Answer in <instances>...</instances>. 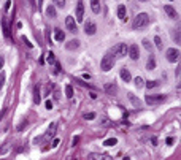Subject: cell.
Returning a JSON list of instances; mask_svg holds the SVG:
<instances>
[{"mask_svg": "<svg viewBox=\"0 0 181 160\" xmlns=\"http://www.w3.org/2000/svg\"><path fill=\"white\" fill-rule=\"evenodd\" d=\"M84 32H86V35H94L97 32V25L94 24L92 21H88L84 24Z\"/></svg>", "mask_w": 181, "mask_h": 160, "instance_id": "30bf717a", "label": "cell"}, {"mask_svg": "<svg viewBox=\"0 0 181 160\" xmlns=\"http://www.w3.org/2000/svg\"><path fill=\"white\" fill-rule=\"evenodd\" d=\"M127 51H129V46L125 45V43H118L116 46H113L111 54L116 57H124L125 54H127Z\"/></svg>", "mask_w": 181, "mask_h": 160, "instance_id": "3957f363", "label": "cell"}, {"mask_svg": "<svg viewBox=\"0 0 181 160\" xmlns=\"http://www.w3.org/2000/svg\"><path fill=\"white\" fill-rule=\"evenodd\" d=\"M149 14L148 13H138L135 16V19H133V22H132V27L133 29H141V27H146L149 25Z\"/></svg>", "mask_w": 181, "mask_h": 160, "instance_id": "6da1fadb", "label": "cell"}, {"mask_svg": "<svg viewBox=\"0 0 181 160\" xmlns=\"http://www.w3.org/2000/svg\"><path fill=\"white\" fill-rule=\"evenodd\" d=\"M65 25H67V29H68V32H72V33H75L78 30L76 22H75V18L73 16H67L65 18Z\"/></svg>", "mask_w": 181, "mask_h": 160, "instance_id": "9c48e42d", "label": "cell"}, {"mask_svg": "<svg viewBox=\"0 0 181 160\" xmlns=\"http://www.w3.org/2000/svg\"><path fill=\"white\" fill-rule=\"evenodd\" d=\"M116 91H118V87H116V84H113V83H110V84H105V92L107 93H116Z\"/></svg>", "mask_w": 181, "mask_h": 160, "instance_id": "e0dca14e", "label": "cell"}, {"mask_svg": "<svg viewBox=\"0 0 181 160\" xmlns=\"http://www.w3.org/2000/svg\"><path fill=\"white\" fill-rule=\"evenodd\" d=\"M27 125V120H22L21 124H19V127H18V130H22V128H24Z\"/></svg>", "mask_w": 181, "mask_h": 160, "instance_id": "d590c367", "label": "cell"}, {"mask_svg": "<svg viewBox=\"0 0 181 160\" xmlns=\"http://www.w3.org/2000/svg\"><path fill=\"white\" fill-rule=\"evenodd\" d=\"M78 141H80V138H78V136H76V138H73V146H75V144H76Z\"/></svg>", "mask_w": 181, "mask_h": 160, "instance_id": "b9f144b4", "label": "cell"}, {"mask_svg": "<svg viewBox=\"0 0 181 160\" xmlns=\"http://www.w3.org/2000/svg\"><path fill=\"white\" fill-rule=\"evenodd\" d=\"M90 8L95 14L100 13V0H90Z\"/></svg>", "mask_w": 181, "mask_h": 160, "instance_id": "9a60e30c", "label": "cell"}, {"mask_svg": "<svg viewBox=\"0 0 181 160\" xmlns=\"http://www.w3.org/2000/svg\"><path fill=\"white\" fill-rule=\"evenodd\" d=\"M84 19V3L83 0H78L76 2V21L81 22Z\"/></svg>", "mask_w": 181, "mask_h": 160, "instance_id": "8992f818", "label": "cell"}, {"mask_svg": "<svg viewBox=\"0 0 181 160\" xmlns=\"http://www.w3.org/2000/svg\"><path fill=\"white\" fill-rule=\"evenodd\" d=\"M138 2H148V0H138Z\"/></svg>", "mask_w": 181, "mask_h": 160, "instance_id": "f6af8a7d", "label": "cell"}, {"mask_svg": "<svg viewBox=\"0 0 181 160\" xmlns=\"http://www.w3.org/2000/svg\"><path fill=\"white\" fill-rule=\"evenodd\" d=\"M21 40H22V41H24V43H26V46H29V48H32V43H30L29 40H27V38H26V37H22V38H21Z\"/></svg>", "mask_w": 181, "mask_h": 160, "instance_id": "e575fe53", "label": "cell"}, {"mask_svg": "<svg viewBox=\"0 0 181 160\" xmlns=\"http://www.w3.org/2000/svg\"><path fill=\"white\" fill-rule=\"evenodd\" d=\"M145 86H146L148 89H154V87H157V86H159V83H157V81H146V83H145Z\"/></svg>", "mask_w": 181, "mask_h": 160, "instance_id": "f1b7e54d", "label": "cell"}, {"mask_svg": "<svg viewBox=\"0 0 181 160\" xmlns=\"http://www.w3.org/2000/svg\"><path fill=\"white\" fill-rule=\"evenodd\" d=\"M53 2H54L56 6H59V8H64L65 6V0H53Z\"/></svg>", "mask_w": 181, "mask_h": 160, "instance_id": "4dcf8cb0", "label": "cell"}, {"mask_svg": "<svg viewBox=\"0 0 181 160\" xmlns=\"http://www.w3.org/2000/svg\"><path fill=\"white\" fill-rule=\"evenodd\" d=\"M10 5H11V2H10V0H8V2L5 3V11H8V10H10Z\"/></svg>", "mask_w": 181, "mask_h": 160, "instance_id": "ab89813d", "label": "cell"}, {"mask_svg": "<svg viewBox=\"0 0 181 160\" xmlns=\"http://www.w3.org/2000/svg\"><path fill=\"white\" fill-rule=\"evenodd\" d=\"M2 27H3V35H5L6 38H10V29H8V25H6V21H5V19L2 21Z\"/></svg>", "mask_w": 181, "mask_h": 160, "instance_id": "d4e9b609", "label": "cell"}, {"mask_svg": "<svg viewBox=\"0 0 181 160\" xmlns=\"http://www.w3.org/2000/svg\"><path fill=\"white\" fill-rule=\"evenodd\" d=\"M3 65H5V59H3L2 56H0V72L3 70Z\"/></svg>", "mask_w": 181, "mask_h": 160, "instance_id": "8d00e7d4", "label": "cell"}, {"mask_svg": "<svg viewBox=\"0 0 181 160\" xmlns=\"http://www.w3.org/2000/svg\"><path fill=\"white\" fill-rule=\"evenodd\" d=\"M5 114H6V108H3V110L0 111V120L3 119V116H5Z\"/></svg>", "mask_w": 181, "mask_h": 160, "instance_id": "f35d334b", "label": "cell"}, {"mask_svg": "<svg viewBox=\"0 0 181 160\" xmlns=\"http://www.w3.org/2000/svg\"><path fill=\"white\" fill-rule=\"evenodd\" d=\"M3 84H5V72H0V91H2Z\"/></svg>", "mask_w": 181, "mask_h": 160, "instance_id": "1f68e13d", "label": "cell"}, {"mask_svg": "<svg viewBox=\"0 0 181 160\" xmlns=\"http://www.w3.org/2000/svg\"><path fill=\"white\" fill-rule=\"evenodd\" d=\"M116 143H118L116 138H108V139H105V141H103V146H115Z\"/></svg>", "mask_w": 181, "mask_h": 160, "instance_id": "4316f807", "label": "cell"}, {"mask_svg": "<svg viewBox=\"0 0 181 160\" xmlns=\"http://www.w3.org/2000/svg\"><path fill=\"white\" fill-rule=\"evenodd\" d=\"M127 54L130 56V59H132V60H138V59H140V49H138V45H132V46H129Z\"/></svg>", "mask_w": 181, "mask_h": 160, "instance_id": "ba28073f", "label": "cell"}, {"mask_svg": "<svg viewBox=\"0 0 181 160\" xmlns=\"http://www.w3.org/2000/svg\"><path fill=\"white\" fill-rule=\"evenodd\" d=\"M141 43H143V48H145V49H146V51H149V52H151V48H152V45H151V41H149V40H146V38H145V40H143V41H141Z\"/></svg>", "mask_w": 181, "mask_h": 160, "instance_id": "83f0119b", "label": "cell"}, {"mask_svg": "<svg viewBox=\"0 0 181 160\" xmlns=\"http://www.w3.org/2000/svg\"><path fill=\"white\" fill-rule=\"evenodd\" d=\"M154 68H156V59L151 56L146 62V70H154Z\"/></svg>", "mask_w": 181, "mask_h": 160, "instance_id": "d6986e66", "label": "cell"}, {"mask_svg": "<svg viewBox=\"0 0 181 160\" xmlns=\"http://www.w3.org/2000/svg\"><path fill=\"white\" fill-rule=\"evenodd\" d=\"M88 160H113L111 155L108 154H99V152H90L88 155Z\"/></svg>", "mask_w": 181, "mask_h": 160, "instance_id": "52a82bcc", "label": "cell"}, {"mask_svg": "<svg viewBox=\"0 0 181 160\" xmlns=\"http://www.w3.org/2000/svg\"><path fill=\"white\" fill-rule=\"evenodd\" d=\"M33 101H35L37 105L41 101V97H40V89H38V87H35V91H33Z\"/></svg>", "mask_w": 181, "mask_h": 160, "instance_id": "7402d4cb", "label": "cell"}, {"mask_svg": "<svg viewBox=\"0 0 181 160\" xmlns=\"http://www.w3.org/2000/svg\"><path fill=\"white\" fill-rule=\"evenodd\" d=\"M154 43H156V48L159 51L164 49V45H162V40H160V37H154Z\"/></svg>", "mask_w": 181, "mask_h": 160, "instance_id": "484cf974", "label": "cell"}, {"mask_svg": "<svg viewBox=\"0 0 181 160\" xmlns=\"http://www.w3.org/2000/svg\"><path fill=\"white\" fill-rule=\"evenodd\" d=\"M54 133H56V124H51L49 125V128H48V132H46V138H53L54 136Z\"/></svg>", "mask_w": 181, "mask_h": 160, "instance_id": "ac0fdd59", "label": "cell"}, {"mask_svg": "<svg viewBox=\"0 0 181 160\" xmlns=\"http://www.w3.org/2000/svg\"><path fill=\"white\" fill-rule=\"evenodd\" d=\"M145 101L148 105H160L165 101V95H162V93H159V95H146Z\"/></svg>", "mask_w": 181, "mask_h": 160, "instance_id": "277c9868", "label": "cell"}, {"mask_svg": "<svg viewBox=\"0 0 181 160\" xmlns=\"http://www.w3.org/2000/svg\"><path fill=\"white\" fill-rule=\"evenodd\" d=\"M125 16H127V10H125V6L124 5H119V6H118V18L124 21Z\"/></svg>", "mask_w": 181, "mask_h": 160, "instance_id": "2e32d148", "label": "cell"}, {"mask_svg": "<svg viewBox=\"0 0 181 160\" xmlns=\"http://www.w3.org/2000/svg\"><path fill=\"white\" fill-rule=\"evenodd\" d=\"M164 10H165V13H167L172 19H178V13H176V10L173 8L172 5H165V6H164Z\"/></svg>", "mask_w": 181, "mask_h": 160, "instance_id": "8fae6325", "label": "cell"}, {"mask_svg": "<svg viewBox=\"0 0 181 160\" xmlns=\"http://www.w3.org/2000/svg\"><path fill=\"white\" fill-rule=\"evenodd\" d=\"M113 65H115L113 56L111 54H105V56L102 57V60H100V68L103 70V72H110V70L113 68Z\"/></svg>", "mask_w": 181, "mask_h": 160, "instance_id": "7a4b0ae2", "label": "cell"}, {"mask_svg": "<svg viewBox=\"0 0 181 160\" xmlns=\"http://www.w3.org/2000/svg\"><path fill=\"white\" fill-rule=\"evenodd\" d=\"M65 48L68 49V51H75V49H78V48H80V40H70V41L65 45Z\"/></svg>", "mask_w": 181, "mask_h": 160, "instance_id": "7c38bea8", "label": "cell"}, {"mask_svg": "<svg viewBox=\"0 0 181 160\" xmlns=\"http://www.w3.org/2000/svg\"><path fill=\"white\" fill-rule=\"evenodd\" d=\"M30 2V5H32V8H35V0H29Z\"/></svg>", "mask_w": 181, "mask_h": 160, "instance_id": "ee69618b", "label": "cell"}, {"mask_svg": "<svg viewBox=\"0 0 181 160\" xmlns=\"http://www.w3.org/2000/svg\"><path fill=\"white\" fill-rule=\"evenodd\" d=\"M6 149H8V146H6V144H5V146H3L2 149H0V154H3V152H5Z\"/></svg>", "mask_w": 181, "mask_h": 160, "instance_id": "60d3db41", "label": "cell"}, {"mask_svg": "<svg viewBox=\"0 0 181 160\" xmlns=\"http://www.w3.org/2000/svg\"><path fill=\"white\" fill-rule=\"evenodd\" d=\"M46 62H48L49 65L56 64V57H54V52H48V54H46Z\"/></svg>", "mask_w": 181, "mask_h": 160, "instance_id": "cb8c5ba5", "label": "cell"}, {"mask_svg": "<svg viewBox=\"0 0 181 160\" xmlns=\"http://www.w3.org/2000/svg\"><path fill=\"white\" fill-rule=\"evenodd\" d=\"M94 118H95V113H88V114H84V119H88V120H92Z\"/></svg>", "mask_w": 181, "mask_h": 160, "instance_id": "d6a6232c", "label": "cell"}, {"mask_svg": "<svg viewBox=\"0 0 181 160\" xmlns=\"http://www.w3.org/2000/svg\"><path fill=\"white\" fill-rule=\"evenodd\" d=\"M173 143V138H167V144H172Z\"/></svg>", "mask_w": 181, "mask_h": 160, "instance_id": "7bdbcfd3", "label": "cell"}, {"mask_svg": "<svg viewBox=\"0 0 181 160\" xmlns=\"http://www.w3.org/2000/svg\"><path fill=\"white\" fill-rule=\"evenodd\" d=\"M51 146H53V147H57V146H59V138H54V139H53V144H51Z\"/></svg>", "mask_w": 181, "mask_h": 160, "instance_id": "74e56055", "label": "cell"}, {"mask_svg": "<svg viewBox=\"0 0 181 160\" xmlns=\"http://www.w3.org/2000/svg\"><path fill=\"white\" fill-rule=\"evenodd\" d=\"M165 56H167V60H168V62L175 64V62H178V59H180V49H176V48H170V49H167Z\"/></svg>", "mask_w": 181, "mask_h": 160, "instance_id": "5b68a950", "label": "cell"}, {"mask_svg": "<svg viewBox=\"0 0 181 160\" xmlns=\"http://www.w3.org/2000/svg\"><path fill=\"white\" fill-rule=\"evenodd\" d=\"M127 97H129V100H130V103H132L135 108H140V106H141V101H140V98H137V97L133 95L132 92H129V93H127Z\"/></svg>", "mask_w": 181, "mask_h": 160, "instance_id": "4fadbf2b", "label": "cell"}, {"mask_svg": "<svg viewBox=\"0 0 181 160\" xmlns=\"http://www.w3.org/2000/svg\"><path fill=\"white\" fill-rule=\"evenodd\" d=\"M119 75H121V78H123V81H125V83H129V81L132 79V76H130V72H129L127 68H121Z\"/></svg>", "mask_w": 181, "mask_h": 160, "instance_id": "5bb4252c", "label": "cell"}, {"mask_svg": "<svg viewBox=\"0 0 181 160\" xmlns=\"http://www.w3.org/2000/svg\"><path fill=\"white\" fill-rule=\"evenodd\" d=\"M46 14H48L49 18H53V19L57 16V14H56V8H54V5H49L48 8H46Z\"/></svg>", "mask_w": 181, "mask_h": 160, "instance_id": "ffe728a7", "label": "cell"}, {"mask_svg": "<svg viewBox=\"0 0 181 160\" xmlns=\"http://www.w3.org/2000/svg\"><path fill=\"white\" fill-rule=\"evenodd\" d=\"M45 108H46V110H53V101L48 100V101L45 103Z\"/></svg>", "mask_w": 181, "mask_h": 160, "instance_id": "836d02e7", "label": "cell"}, {"mask_svg": "<svg viewBox=\"0 0 181 160\" xmlns=\"http://www.w3.org/2000/svg\"><path fill=\"white\" fill-rule=\"evenodd\" d=\"M65 97H67V98H72V97H73V87L70 84L65 86Z\"/></svg>", "mask_w": 181, "mask_h": 160, "instance_id": "603a6c76", "label": "cell"}, {"mask_svg": "<svg viewBox=\"0 0 181 160\" xmlns=\"http://www.w3.org/2000/svg\"><path fill=\"white\" fill-rule=\"evenodd\" d=\"M65 40V33L61 29H56V41H64Z\"/></svg>", "mask_w": 181, "mask_h": 160, "instance_id": "44dd1931", "label": "cell"}, {"mask_svg": "<svg viewBox=\"0 0 181 160\" xmlns=\"http://www.w3.org/2000/svg\"><path fill=\"white\" fill-rule=\"evenodd\" d=\"M133 81H135V86H137V87H138V89H141V87H143V86H145L143 79H141L140 76H137V78H135V79H133Z\"/></svg>", "mask_w": 181, "mask_h": 160, "instance_id": "f546056e", "label": "cell"}]
</instances>
